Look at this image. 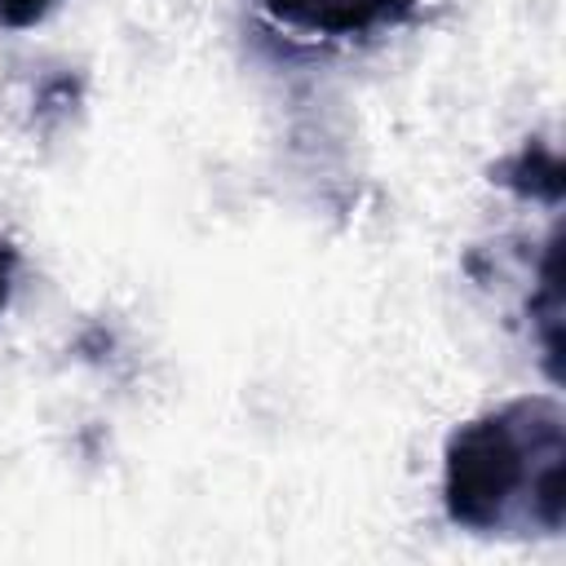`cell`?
I'll return each mask as SVG.
<instances>
[{"mask_svg":"<svg viewBox=\"0 0 566 566\" xmlns=\"http://www.w3.org/2000/svg\"><path fill=\"white\" fill-rule=\"evenodd\" d=\"M442 509L473 535H557L566 522V416L513 398L464 420L442 451Z\"/></svg>","mask_w":566,"mask_h":566,"instance_id":"1","label":"cell"},{"mask_svg":"<svg viewBox=\"0 0 566 566\" xmlns=\"http://www.w3.org/2000/svg\"><path fill=\"white\" fill-rule=\"evenodd\" d=\"M13 270H18V252L9 243H0V310L9 305V292H13Z\"/></svg>","mask_w":566,"mask_h":566,"instance_id":"5","label":"cell"},{"mask_svg":"<svg viewBox=\"0 0 566 566\" xmlns=\"http://www.w3.org/2000/svg\"><path fill=\"white\" fill-rule=\"evenodd\" d=\"M53 4H57V0H0V27H9V31H27V27L44 22Z\"/></svg>","mask_w":566,"mask_h":566,"instance_id":"4","label":"cell"},{"mask_svg":"<svg viewBox=\"0 0 566 566\" xmlns=\"http://www.w3.org/2000/svg\"><path fill=\"white\" fill-rule=\"evenodd\" d=\"M270 18L283 27H296L305 35H332L354 40L371 35L380 27H402L416 18L420 0H261Z\"/></svg>","mask_w":566,"mask_h":566,"instance_id":"2","label":"cell"},{"mask_svg":"<svg viewBox=\"0 0 566 566\" xmlns=\"http://www.w3.org/2000/svg\"><path fill=\"white\" fill-rule=\"evenodd\" d=\"M491 177L500 186H509L513 195H522V199H539V203L562 199V159L544 142H522L509 159H500L491 168Z\"/></svg>","mask_w":566,"mask_h":566,"instance_id":"3","label":"cell"}]
</instances>
